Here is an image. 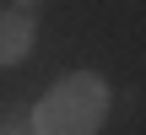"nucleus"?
<instances>
[{"mask_svg":"<svg viewBox=\"0 0 146 135\" xmlns=\"http://www.w3.org/2000/svg\"><path fill=\"white\" fill-rule=\"evenodd\" d=\"M27 54H33V16L27 11H5L0 16V70L22 65Z\"/></svg>","mask_w":146,"mask_h":135,"instance_id":"f03ea898","label":"nucleus"},{"mask_svg":"<svg viewBox=\"0 0 146 135\" xmlns=\"http://www.w3.org/2000/svg\"><path fill=\"white\" fill-rule=\"evenodd\" d=\"M108 114V81L92 70H76L54 81V92L33 108V135H98Z\"/></svg>","mask_w":146,"mask_h":135,"instance_id":"f257e3e1","label":"nucleus"},{"mask_svg":"<svg viewBox=\"0 0 146 135\" xmlns=\"http://www.w3.org/2000/svg\"><path fill=\"white\" fill-rule=\"evenodd\" d=\"M22 5H33V0H22Z\"/></svg>","mask_w":146,"mask_h":135,"instance_id":"20e7f679","label":"nucleus"},{"mask_svg":"<svg viewBox=\"0 0 146 135\" xmlns=\"http://www.w3.org/2000/svg\"><path fill=\"white\" fill-rule=\"evenodd\" d=\"M0 135H33V119L27 114H5L0 119Z\"/></svg>","mask_w":146,"mask_h":135,"instance_id":"7ed1b4c3","label":"nucleus"}]
</instances>
